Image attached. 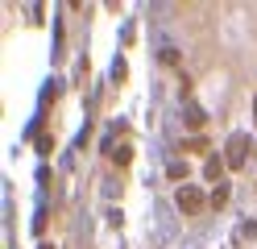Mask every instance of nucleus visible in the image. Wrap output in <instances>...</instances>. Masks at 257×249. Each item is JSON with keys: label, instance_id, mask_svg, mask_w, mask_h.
<instances>
[{"label": "nucleus", "instance_id": "obj_1", "mask_svg": "<svg viewBox=\"0 0 257 249\" xmlns=\"http://www.w3.org/2000/svg\"><path fill=\"white\" fill-rule=\"evenodd\" d=\"M174 204H179L183 216H195V212L203 208V191H199V187H187V183H183V187L174 191Z\"/></svg>", "mask_w": 257, "mask_h": 249}, {"label": "nucleus", "instance_id": "obj_2", "mask_svg": "<svg viewBox=\"0 0 257 249\" xmlns=\"http://www.w3.org/2000/svg\"><path fill=\"white\" fill-rule=\"evenodd\" d=\"M245 158H249V137H245V133H232V141H228V158H224V162H228L232 171H240V166H245Z\"/></svg>", "mask_w": 257, "mask_h": 249}, {"label": "nucleus", "instance_id": "obj_3", "mask_svg": "<svg viewBox=\"0 0 257 249\" xmlns=\"http://www.w3.org/2000/svg\"><path fill=\"white\" fill-rule=\"evenodd\" d=\"M224 166H228V162H224V158H216V154H207V162H203V175L212 179L216 187H220V175H224Z\"/></svg>", "mask_w": 257, "mask_h": 249}, {"label": "nucleus", "instance_id": "obj_4", "mask_svg": "<svg viewBox=\"0 0 257 249\" xmlns=\"http://www.w3.org/2000/svg\"><path fill=\"white\" fill-rule=\"evenodd\" d=\"M203 121H207V116H203V108H195V104H187V125H191V129H199Z\"/></svg>", "mask_w": 257, "mask_h": 249}, {"label": "nucleus", "instance_id": "obj_5", "mask_svg": "<svg viewBox=\"0 0 257 249\" xmlns=\"http://www.w3.org/2000/svg\"><path fill=\"white\" fill-rule=\"evenodd\" d=\"M166 175H170L174 183H183V179H187V162H170V166H166Z\"/></svg>", "mask_w": 257, "mask_h": 249}, {"label": "nucleus", "instance_id": "obj_6", "mask_svg": "<svg viewBox=\"0 0 257 249\" xmlns=\"http://www.w3.org/2000/svg\"><path fill=\"white\" fill-rule=\"evenodd\" d=\"M224 204H228V187H224V183H220V187L212 191V208H224Z\"/></svg>", "mask_w": 257, "mask_h": 249}, {"label": "nucleus", "instance_id": "obj_7", "mask_svg": "<svg viewBox=\"0 0 257 249\" xmlns=\"http://www.w3.org/2000/svg\"><path fill=\"white\" fill-rule=\"evenodd\" d=\"M112 158H116V166H128V162H133V149H128V145H120Z\"/></svg>", "mask_w": 257, "mask_h": 249}, {"label": "nucleus", "instance_id": "obj_8", "mask_svg": "<svg viewBox=\"0 0 257 249\" xmlns=\"http://www.w3.org/2000/svg\"><path fill=\"white\" fill-rule=\"evenodd\" d=\"M253 121H257V100H253Z\"/></svg>", "mask_w": 257, "mask_h": 249}, {"label": "nucleus", "instance_id": "obj_9", "mask_svg": "<svg viewBox=\"0 0 257 249\" xmlns=\"http://www.w3.org/2000/svg\"><path fill=\"white\" fill-rule=\"evenodd\" d=\"M42 249H54V245H42Z\"/></svg>", "mask_w": 257, "mask_h": 249}]
</instances>
